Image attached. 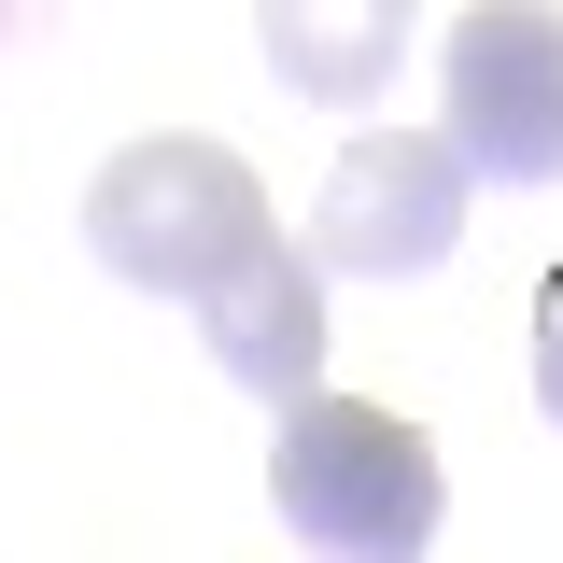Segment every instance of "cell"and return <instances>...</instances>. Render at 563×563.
I'll use <instances>...</instances> for the list:
<instances>
[{
    "label": "cell",
    "mask_w": 563,
    "mask_h": 563,
    "mask_svg": "<svg viewBox=\"0 0 563 563\" xmlns=\"http://www.w3.org/2000/svg\"><path fill=\"white\" fill-rule=\"evenodd\" d=\"M268 493H282V536L310 563H422L437 550V437L409 409H366V395L282 409Z\"/></svg>",
    "instance_id": "cell-1"
},
{
    "label": "cell",
    "mask_w": 563,
    "mask_h": 563,
    "mask_svg": "<svg viewBox=\"0 0 563 563\" xmlns=\"http://www.w3.org/2000/svg\"><path fill=\"white\" fill-rule=\"evenodd\" d=\"M85 254L141 296H184L198 310L211 282H240L268 254V184L225 155V141H128L99 184H85Z\"/></svg>",
    "instance_id": "cell-2"
},
{
    "label": "cell",
    "mask_w": 563,
    "mask_h": 563,
    "mask_svg": "<svg viewBox=\"0 0 563 563\" xmlns=\"http://www.w3.org/2000/svg\"><path fill=\"white\" fill-rule=\"evenodd\" d=\"M437 99H451V155L465 184H563V14L550 0H479L437 43Z\"/></svg>",
    "instance_id": "cell-3"
},
{
    "label": "cell",
    "mask_w": 563,
    "mask_h": 563,
    "mask_svg": "<svg viewBox=\"0 0 563 563\" xmlns=\"http://www.w3.org/2000/svg\"><path fill=\"white\" fill-rule=\"evenodd\" d=\"M451 240H465V155L437 128H352L339 169H324V198H310V268L422 282Z\"/></svg>",
    "instance_id": "cell-4"
},
{
    "label": "cell",
    "mask_w": 563,
    "mask_h": 563,
    "mask_svg": "<svg viewBox=\"0 0 563 563\" xmlns=\"http://www.w3.org/2000/svg\"><path fill=\"white\" fill-rule=\"evenodd\" d=\"M198 339H211V366H225L240 395L310 409V395H324V268L268 240L240 282H211V296H198Z\"/></svg>",
    "instance_id": "cell-5"
},
{
    "label": "cell",
    "mask_w": 563,
    "mask_h": 563,
    "mask_svg": "<svg viewBox=\"0 0 563 563\" xmlns=\"http://www.w3.org/2000/svg\"><path fill=\"white\" fill-rule=\"evenodd\" d=\"M409 57V14L395 0H268V70L310 85L324 113H366Z\"/></svg>",
    "instance_id": "cell-6"
},
{
    "label": "cell",
    "mask_w": 563,
    "mask_h": 563,
    "mask_svg": "<svg viewBox=\"0 0 563 563\" xmlns=\"http://www.w3.org/2000/svg\"><path fill=\"white\" fill-rule=\"evenodd\" d=\"M536 409L563 422V296H550V324H536Z\"/></svg>",
    "instance_id": "cell-7"
}]
</instances>
